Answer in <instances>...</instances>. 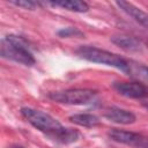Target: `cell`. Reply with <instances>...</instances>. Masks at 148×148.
<instances>
[{"mask_svg": "<svg viewBox=\"0 0 148 148\" xmlns=\"http://www.w3.org/2000/svg\"><path fill=\"white\" fill-rule=\"evenodd\" d=\"M112 87L116 89L117 92L120 95L128 97V98H135V99H141L148 97V88L139 82V81H133V82H114Z\"/></svg>", "mask_w": 148, "mask_h": 148, "instance_id": "cell-5", "label": "cell"}, {"mask_svg": "<svg viewBox=\"0 0 148 148\" xmlns=\"http://www.w3.org/2000/svg\"><path fill=\"white\" fill-rule=\"evenodd\" d=\"M135 148H148V138H146V136L142 135L141 140L139 141V143L136 145Z\"/></svg>", "mask_w": 148, "mask_h": 148, "instance_id": "cell-15", "label": "cell"}, {"mask_svg": "<svg viewBox=\"0 0 148 148\" xmlns=\"http://www.w3.org/2000/svg\"><path fill=\"white\" fill-rule=\"evenodd\" d=\"M108 136L118 143L136 147L139 141L141 140L142 135L135 132H130V131H124V130H118V128H112L108 132Z\"/></svg>", "mask_w": 148, "mask_h": 148, "instance_id": "cell-7", "label": "cell"}, {"mask_svg": "<svg viewBox=\"0 0 148 148\" xmlns=\"http://www.w3.org/2000/svg\"><path fill=\"white\" fill-rule=\"evenodd\" d=\"M104 117L108 120L119 124V125H130L136 120V117L133 112L121 109V108H117V106L108 109L106 112L104 113Z\"/></svg>", "mask_w": 148, "mask_h": 148, "instance_id": "cell-6", "label": "cell"}, {"mask_svg": "<svg viewBox=\"0 0 148 148\" xmlns=\"http://www.w3.org/2000/svg\"><path fill=\"white\" fill-rule=\"evenodd\" d=\"M97 92L92 89H67L62 91H53L49 97L61 104L69 105H86L90 104L96 98Z\"/></svg>", "mask_w": 148, "mask_h": 148, "instance_id": "cell-4", "label": "cell"}, {"mask_svg": "<svg viewBox=\"0 0 148 148\" xmlns=\"http://www.w3.org/2000/svg\"><path fill=\"white\" fill-rule=\"evenodd\" d=\"M111 40L113 44H116L117 46H119L126 51L135 52V51H140L142 49L141 42L132 36H125V35L113 36V37H111Z\"/></svg>", "mask_w": 148, "mask_h": 148, "instance_id": "cell-9", "label": "cell"}, {"mask_svg": "<svg viewBox=\"0 0 148 148\" xmlns=\"http://www.w3.org/2000/svg\"><path fill=\"white\" fill-rule=\"evenodd\" d=\"M75 53L80 58L88 60L90 62L114 67L126 74L128 72V60L121 58L120 56H118L116 53L109 52L106 50H102V49H98L95 46L83 45V46H80L75 51Z\"/></svg>", "mask_w": 148, "mask_h": 148, "instance_id": "cell-3", "label": "cell"}, {"mask_svg": "<svg viewBox=\"0 0 148 148\" xmlns=\"http://www.w3.org/2000/svg\"><path fill=\"white\" fill-rule=\"evenodd\" d=\"M14 148H23V147H20V146H16V147H14Z\"/></svg>", "mask_w": 148, "mask_h": 148, "instance_id": "cell-16", "label": "cell"}, {"mask_svg": "<svg viewBox=\"0 0 148 148\" xmlns=\"http://www.w3.org/2000/svg\"><path fill=\"white\" fill-rule=\"evenodd\" d=\"M127 75L136 79L139 82L145 86L148 84V66L130 60L128 61V72Z\"/></svg>", "mask_w": 148, "mask_h": 148, "instance_id": "cell-10", "label": "cell"}, {"mask_svg": "<svg viewBox=\"0 0 148 148\" xmlns=\"http://www.w3.org/2000/svg\"><path fill=\"white\" fill-rule=\"evenodd\" d=\"M60 37H72V36H82L83 34L76 28H65L58 32Z\"/></svg>", "mask_w": 148, "mask_h": 148, "instance_id": "cell-13", "label": "cell"}, {"mask_svg": "<svg viewBox=\"0 0 148 148\" xmlns=\"http://www.w3.org/2000/svg\"><path fill=\"white\" fill-rule=\"evenodd\" d=\"M52 6H58L61 8H65L71 12L75 13H86L89 10V6L84 1H77V0H67V1H56V2H49Z\"/></svg>", "mask_w": 148, "mask_h": 148, "instance_id": "cell-12", "label": "cell"}, {"mask_svg": "<svg viewBox=\"0 0 148 148\" xmlns=\"http://www.w3.org/2000/svg\"><path fill=\"white\" fill-rule=\"evenodd\" d=\"M1 57L13 60L15 62L25 65V66H32L36 60L34 54L28 47L27 42L15 35H8L5 36L1 39Z\"/></svg>", "mask_w": 148, "mask_h": 148, "instance_id": "cell-2", "label": "cell"}, {"mask_svg": "<svg viewBox=\"0 0 148 148\" xmlns=\"http://www.w3.org/2000/svg\"><path fill=\"white\" fill-rule=\"evenodd\" d=\"M69 120L79 126L82 127H96L101 124V120L97 116L92 113H76L69 117Z\"/></svg>", "mask_w": 148, "mask_h": 148, "instance_id": "cell-11", "label": "cell"}, {"mask_svg": "<svg viewBox=\"0 0 148 148\" xmlns=\"http://www.w3.org/2000/svg\"><path fill=\"white\" fill-rule=\"evenodd\" d=\"M10 3L17 6V7H22L24 9H35L37 6V2L31 1V0H20V1H10Z\"/></svg>", "mask_w": 148, "mask_h": 148, "instance_id": "cell-14", "label": "cell"}, {"mask_svg": "<svg viewBox=\"0 0 148 148\" xmlns=\"http://www.w3.org/2000/svg\"><path fill=\"white\" fill-rule=\"evenodd\" d=\"M116 3H117V6L123 12H125L127 15H130L131 17H133L134 21H136L139 24L148 28V13L143 12L139 7H136L133 3L127 2V1H117Z\"/></svg>", "mask_w": 148, "mask_h": 148, "instance_id": "cell-8", "label": "cell"}, {"mask_svg": "<svg viewBox=\"0 0 148 148\" xmlns=\"http://www.w3.org/2000/svg\"><path fill=\"white\" fill-rule=\"evenodd\" d=\"M21 114L36 130L57 142L68 145L79 139V132L76 130L62 126L56 118L46 112L32 108H22Z\"/></svg>", "mask_w": 148, "mask_h": 148, "instance_id": "cell-1", "label": "cell"}]
</instances>
